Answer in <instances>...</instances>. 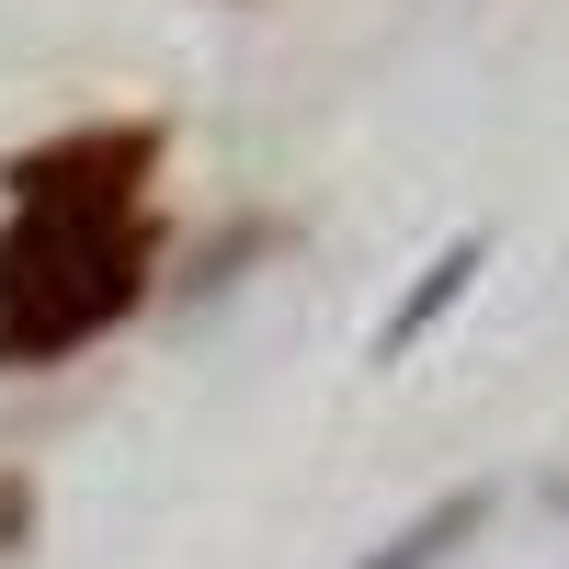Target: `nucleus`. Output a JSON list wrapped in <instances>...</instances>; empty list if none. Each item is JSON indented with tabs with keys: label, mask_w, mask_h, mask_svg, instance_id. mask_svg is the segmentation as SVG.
I'll return each mask as SVG.
<instances>
[{
	"label": "nucleus",
	"mask_w": 569,
	"mask_h": 569,
	"mask_svg": "<svg viewBox=\"0 0 569 569\" xmlns=\"http://www.w3.org/2000/svg\"><path fill=\"white\" fill-rule=\"evenodd\" d=\"M160 126H69L0 171V365H58L137 319L160 273Z\"/></svg>",
	"instance_id": "obj_1"
},
{
	"label": "nucleus",
	"mask_w": 569,
	"mask_h": 569,
	"mask_svg": "<svg viewBox=\"0 0 569 569\" xmlns=\"http://www.w3.org/2000/svg\"><path fill=\"white\" fill-rule=\"evenodd\" d=\"M34 536V479H23V467H0V558H12Z\"/></svg>",
	"instance_id": "obj_4"
},
{
	"label": "nucleus",
	"mask_w": 569,
	"mask_h": 569,
	"mask_svg": "<svg viewBox=\"0 0 569 569\" xmlns=\"http://www.w3.org/2000/svg\"><path fill=\"white\" fill-rule=\"evenodd\" d=\"M479 525H490V490H445L433 512H410V525L376 547V558H353V569H445V558L479 536Z\"/></svg>",
	"instance_id": "obj_3"
},
{
	"label": "nucleus",
	"mask_w": 569,
	"mask_h": 569,
	"mask_svg": "<svg viewBox=\"0 0 569 569\" xmlns=\"http://www.w3.org/2000/svg\"><path fill=\"white\" fill-rule=\"evenodd\" d=\"M479 262H490V240H445L433 262H421V284H410V297L388 308V330H376V365H399V353L421 342V330H433V319L467 297V284H479Z\"/></svg>",
	"instance_id": "obj_2"
}]
</instances>
